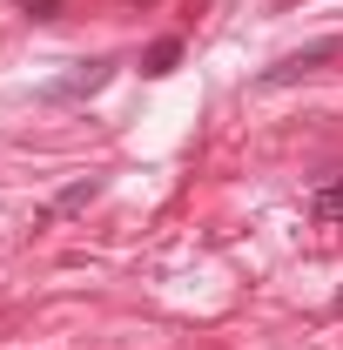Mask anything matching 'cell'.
Returning a JSON list of instances; mask_svg holds the SVG:
<instances>
[{
  "label": "cell",
  "mask_w": 343,
  "mask_h": 350,
  "mask_svg": "<svg viewBox=\"0 0 343 350\" xmlns=\"http://www.w3.org/2000/svg\"><path fill=\"white\" fill-rule=\"evenodd\" d=\"M343 54V41L330 34V41H310V47H297V54H283L276 68H262V88H290V81H303V75H316L323 61H337Z\"/></svg>",
  "instance_id": "1"
},
{
  "label": "cell",
  "mask_w": 343,
  "mask_h": 350,
  "mask_svg": "<svg viewBox=\"0 0 343 350\" xmlns=\"http://www.w3.org/2000/svg\"><path fill=\"white\" fill-rule=\"evenodd\" d=\"M94 196H101V175H81V182H68V189H61V196H54V202H47L34 222H41V229H47V222H68L74 209H87Z\"/></svg>",
  "instance_id": "2"
},
{
  "label": "cell",
  "mask_w": 343,
  "mask_h": 350,
  "mask_svg": "<svg viewBox=\"0 0 343 350\" xmlns=\"http://www.w3.org/2000/svg\"><path fill=\"white\" fill-rule=\"evenodd\" d=\"M101 81H108V61H94V68L68 75V81H47V101H74V94H94Z\"/></svg>",
  "instance_id": "3"
},
{
  "label": "cell",
  "mask_w": 343,
  "mask_h": 350,
  "mask_svg": "<svg viewBox=\"0 0 343 350\" xmlns=\"http://www.w3.org/2000/svg\"><path fill=\"white\" fill-rule=\"evenodd\" d=\"M310 216H316V222H337V216H343V182H323V189H316Z\"/></svg>",
  "instance_id": "4"
},
{
  "label": "cell",
  "mask_w": 343,
  "mask_h": 350,
  "mask_svg": "<svg viewBox=\"0 0 343 350\" xmlns=\"http://www.w3.org/2000/svg\"><path fill=\"white\" fill-rule=\"evenodd\" d=\"M175 61H182V41L169 34V41H155V47H148V61H141V75H169Z\"/></svg>",
  "instance_id": "5"
},
{
  "label": "cell",
  "mask_w": 343,
  "mask_h": 350,
  "mask_svg": "<svg viewBox=\"0 0 343 350\" xmlns=\"http://www.w3.org/2000/svg\"><path fill=\"white\" fill-rule=\"evenodd\" d=\"M20 7H27L34 21H54V7H61V0H20Z\"/></svg>",
  "instance_id": "6"
}]
</instances>
